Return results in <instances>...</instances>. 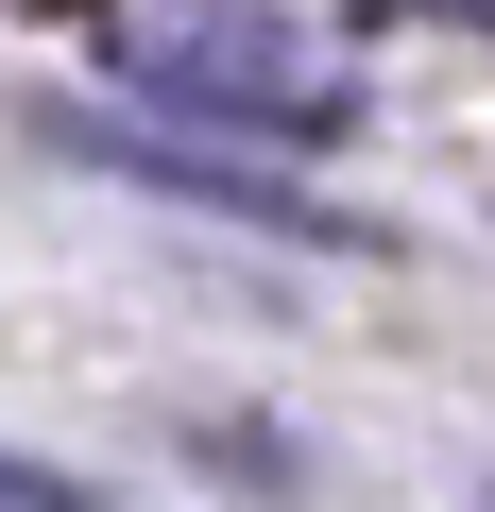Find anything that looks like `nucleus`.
Here are the masks:
<instances>
[{
	"label": "nucleus",
	"instance_id": "obj_1",
	"mask_svg": "<svg viewBox=\"0 0 495 512\" xmlns=\"http://www.w3.org/2000/svg\"><path fill=\"white\" fill-rule=\"evenodd\" d=\"M103 52L171 120H222L257 154H342L359 137V69L308 18H257V0H103Z\"/></svg>",
	"mask_w": 495,
	"mask_h": 512
},
{
	"label": "nucleus",
	"instance_id": "obj_2",
	"mask_svg": "<svg viewBox=\"0 0 495 512\" xmlns=\"http://www.w3.org/2000/svg\"><path fill=\"white\" fill-rule=\"evenodd\" d=\"M103 171H137V188H188V205H239V222H274V239H342L308 188H274V171H205V154H171V137H120V120H69Z\"/></svg>",
	"mask_w": 495,
	"mask_h": 512
},
{
	"label": "nucleus",
	"instance_id": "obj_3",
	"mask_svg": "<svg viewBox=\"0 0 495 512\" xmlns=\"http://www.w3.org/2000/svg\"><path fill=\"white\" fill-rule=\"evenodd\" d=\"M0 512H86V478H52V461H18V444H0Z\"/></svg>",
	"mask_w": 495,
	"mask_h": 512
},
{
	"label": "nucleus",
	"instance_id": "obj_4",
	"mask_svg": "<svg viewBox=\"0 0 495 512\" xmlns=\"http://www.w3.org/2000/svg\"><path fill=\"white\" fill-rule=\"evenodd\" d=\"M410 18H444V35H495V0H410Z\"/></svg>",
	"mask_w": 495,
	"mask_h": 512
}]
</instances>
